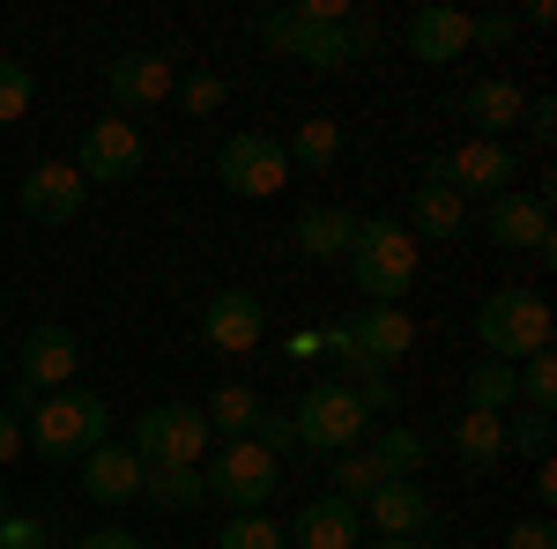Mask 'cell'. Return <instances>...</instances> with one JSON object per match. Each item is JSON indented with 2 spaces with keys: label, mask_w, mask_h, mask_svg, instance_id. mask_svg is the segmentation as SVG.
Returning <instances> with one entry per match:
<instances>
[{
  "label": "cell",
  "mask_w": 557,
  "mask_h": 549,
  "mask_svg": "<svg viewBox=\"0 0 557 549\" xmlns=\"http://www.w3.org/2000/svg\"><path fill=\"white\" fill-rule=\"evenodd\" d=\"M253 38L275 45L283 60H305V67H357L380 52V23L357 15L349 0H298V8L253 15Z\"/></svg>",
  "instance_id": "1"
},
{
  "label": "cell",
  "mask_w": 557,
  "mask_h": 549,
  "mask_svg": "<svg viewBox=\"0 0 557 549\" xmlns=\"http://www.w3.org/2000/svg\"><path fill=\"white\" fill-rule=\"evenodd\" d=\"M417 267H424V246L409 238V223H357V246H349V275H357V290L364 304H401L409 283H417Z\"/></svg>",
  "instance_id": "2"
},
{
  "label": "cell",
  "mask_w": 557,
  "mask_h": 549,
  "mask_svg": "<svg viewBox=\"0 0 557 549\" xmlns=\"http://www.w3.org/2000/svg\"><path fill=\"white\" fill-rule=\"evenodd\" d=\"M104 423H112V409H104L97 394L60 386V394H38V401H30L23 446H38L45 461H83L89 446H104Z\"/></svg>",
  "instance_id": "3"
},
{
  "label": "cell",
  "mask_w": 557,
  "mask_h": 549,
  "mask_svg": "<svg viewBox=\"0 0 557 549\" xmlns=\"http://www.w3.org/2000/svg\"><path fill=\"white\" fill-rule=\"evenodd\" d=\"M475 341H483V357H498V364L543 357V349H550V304H543V290H491L475 304Z\"/></svg>",
  "instance_id": "4"
},
{
  "label": "cell",
  "mask_w": 557,
  "mask_h": 549,
  "mask_svg": "<svg viewBox=\"0 0 557 549\" xmlns=\"http://www.w3.org/2000/svg\"><path fill=\"white\" fill-rule=\"evenodd\" d=\"M209 438L215 431L194 401H157V409L134 416V461L141 467H201Z\"/></svg>",
  "instance_id": "5"
},
{
  "label": "cell",
  "mask_w": 557,
  "mask_h": 549,
  "mask_svg": "<svg viewBox=\"0 0 557 549\" xmlns=\"http://www.w3.org/2000/svg\"><path fill=\"white\" fill-rule=\"evenodd\" d=\"M290 431H298L305 453H357V446H364V431H372V416H364V401H357L349 386L320 379L298 409H290Z\"/></svg>",
  "instance_id": "6"
},
{
  "label": "cell",
  "mask_w": 557,
  "mask_h": 549,
  "mask_svg": "<svg viewBox=\"0 0 557 549\" xmlns=\"http://www.w3.org/2000/svg\"><path fill=\"white\" fill-rule=\"evenodd\" d=\"M215 178L238 194V201H275L290 186V149L275 134H231L215 149Z\"/></svg>",
  "instance_id": "7"
},
{
  "label": "cell",
  "mask_w": 557,
  "mask_h": 549,
  "mask_svg": "<svg viewBox=\"0 0 557 549\" xmlns=\"http://www.w3.org/2000/svg\"><path fill=\"white\" fill-rule=\"evenodd\" d=\"M431 186H454L461 201H498V194H513V178H520V164H513V149L506 141H461V149H446V157H431V171H424Z\"/></svg>",
  "instance_id": "8"
},
{
  "label": "cell",
  "mask_w": 557,
  "mask_h": 549,
  "mask_svg": "<svg viewBox=\"0 0 557 549\" xmlns=\"http://www.w3.org/2000/svg\"><path fill=\"white\" fill-rule=\"evenodd\" d=\"M201 475H209V498L231 506V512H260L275 498V483H283L275 453H260L253 438H231V446L215 453V467H201Z\"/></svg>",
  "instance_id": "9"
},
{
  "label": "cell",
  "mask_w": 557,
  "mask_h": 549,
  "mask_svg": "<svg viewBox=\"0 0 557 549\" xmlns=\"http://www.w3.org/2000/svg\"><path fill=\"white\" fill-rule=\"evenodd\" d=\"M483 230H491V246H506V253H535L543 267L557 260V238H550V186H535V194H498L491 215H483Z\"/></svg>",
  "instance_id": "10"
},
{
  "label": "cell",
  "mask_w": 557,
  "mask_h": 549,
  "mask_svg": "<svg viewBox=\"0 0 557 549\" xmlns=\"http://www.w3.org/2000/svg\"><path fill=\"white\" fill-rule=\"evenodd\" d=\"M141 157H149V149H141V134L127 127V120H97V127L83 134V149H75V178H97V186H120V178H134V171H141Z\"/></svg>",
  "instance_id": "11"
},
{
  "label": "cell",
  "mask_w": 557,
  "mask_h": 549,
  "mask_svg": "<svg viewBox=\"0 0 557 549\" xmlns=\"http://www.w3.org/2000/svg\"><path fill=\"white\" fill-rule=\"evenodd\" d=\"M201 335H209V349H223V357H253L260 335H268V312H260L253 290H215L209 312H201Z\"/></svg>",
  "instance_id": "12"
},
{
  "label": "cell",
  "mask_w": 557,
  "mask_h": 549,
  "mask_svg": "<svg viewBox=\"0 0 557 549\" xmlns=\"http://www.w3.org/2000/svg\"><path fill=\"white\" fill-rule=\"evenodd\" d=\"M15 201H23V215H30V223H75V215H83V201H89V186L75 178V164H30Z\"/></svg>",
  "instance_id": "13"
},
{
  "label": "cell",
  "mask_w": 557,
  "mask_h": 549,
  "mask_svg": "<svg viewBox=\"0 0 557 549\" xmlns=\"http://www.w3.org/2000/svg\"><path fill=\"white\" fill-rule=\"evenodd\" d=\"M104 89H112L120 112H157V104L172 97V60H164V52H120V60L104 67Z\"/></svg>",
  "instance_id": "14"
},
{
  "label": "cell",
  "mask_w": 557,
  "mask_h": 549,
  "mask_svg": "<svg viewBox=\"0 0 557 549\" xmlns=\"http://www.w3.org/2000/svg\"><path fill=\"white\" fill-rule=\"evenodd\" d=\"M364 527L372 535H386V542H417L431 527V498H424V483H380L372 498H364Z\"/></svg>",
  "instance_id": "15"
},
{
  "label": "cell",
  "mask_w": 557,
  "mask_h": 549,
  "mask_svg": "<svg viewBox=\"0 0 557 549\" xmlns=\"http://www.w3.org/2000/svg\"><path fill=\"white\" fill-rule=\"evenodd\" d=\"M75 379V335L60 320H38L23 335V394H60Z\"/></svg>",
  "instance_id": "16"
},
{
  "label": "cell",
  "mask_w": 557,
  "mask_h": 549,
  "mask_svg": "<svg viewBox=\"0 0 557 549\" xmlns=\"http://www.w3.org/2000/svg\"><path fill=\"white\" fill-rule=\"evenodd\" d=\"M401 45H409V60L446 67V60H461V52H469V15H461V8H446V0H431V8H417V15H409Z\"/></svg>",
  "instance_id": "17"
},
{
  "label": "cell",
  "mask_w": 557,
  "mask_h": 549,
  "mask_svg": "<svg viewBox=\"0 0 557 549\" xmlns=\"http://www.w3.org/2000/svg\"><path fill=\"white\" fill-rule=\"evenodd\" d=\"M283 535H290V549H357V535H364V512L327 490V498H312V506H305L298 520L283 527Z\"/></svg>",
  "instance_id": "18"
},
{
  "label": "cell",
  "mask_w": 557,
  "mask_h": 549,
  "mask_svg": "<svg viewBox=\"0 0 557 549\" xmlns=\"http://www.w3.org/2000/svg\"><path fill=\"white\" fill-rule=\"evenodd\" d=\"M75 467H83L89 506H127V498H141V475H149V467L134 461V446H89Z\"/></svg>",
  "instance_id": "19"
},
{
  "label": "cell",
  "mask_w": 557,
  "mask_h": 549,
  "mask_svg": "<svg viewBox=\"0 0 557 549\" xmlns=\"http://www.w3.org/2000/svg\"><path fill=\"white\" fill-rule=\"evenodd\" d=\"M520 112H528V89L513 75H483V83L461 97V120L475 127V141H506L520 127Z\"/></svg>",
  "instance_id": "20"
},
{
  "label": "cell",
  "mask_w": 557,
  "mask_h": 549,
  "mask_svg": "<svg viewBox=\"0 0 557 549\" xmlns=\"http://www.w3.org/2000/svg\"><path fill=\"white\" fill-rule=\"evenodd\" d=\"M349 335H357V349H364L380 372H394V364L409 357L417 327H409V312H401V304H364V312L349 320Z\"/></svg>",
  "instance_id": "21"
},
{
  "label": "cell",
  "mask_w": 557,
  "mask_h": 549,
  "mask_svg": "<svg viewBox=\"0 0 557 549\" xmlns=\"http://www.w3.org/2000/svg\"><path fill=\"white\" fill-rule=\"evenodd\" d=\"M357 223H364V215H349V209H305L290 238H298L305 260H320V267H327V260H349V246H357Z\"/></svg>",
  "instance_id": "22"
},
{
  "label": "cell",
  "mask_w": 557,
  "mask_h": 549,
  "mask_svg": "<svg viewBox=\"0 0 557 549\" xmlns=\"http://www.w3.org/2000/svg\"><path fill=\"white\" fill-rule=\"evenodd\" d=\"M461 223H469V201L454 194V186H417L409 194V238L424 246V238H461Z\"/></svg>",
  "instance_id": "23"
},
{
  "label": "cell",
  "mask_w": 557,
  "mask_h": 549,
  "mask_svg": "<svg viewBox=\"0 0 557 549\" xmlns=\"http://www.w3.org/2000/svg\"><path fill=\"white\" fill-rule=\"evenodd\" d=\"M431 461V446L409 431V423H386L380 438H372V467H380L386 483H417V467Z\"/></svg>",
  "instance_id": "24"
},
{
  "label": "cell",
  "mask_w": 557,
  "mask_h": 549,
  "mask_svg": "<svg viewBox=\"0 0 557 549\" xmlns=\"http://www.w3.org/2000/svg\"><path fill=\"white\" fill-rule=\"evenodd\" d=\"M454 461H469V467H498L506 461V416H461L454 423Z\"/></svg>",
  "instance_id": "25"
},
{
  "label": "cell",
  "mask_w": 557,
  "mask_h": 549,
  "mask_svg": "<svg viewBox=\"0 0 557 549\" xmlns=\"http://www.w3.org/2000/svg\"><path fill=\"white\" fill-rule=\"evenodd\" d=\"M260 409H268V401H260L253 386H215V394H209V409H201V416H209V431H223V438H253Z\"/></svg>",
  "instance_id": "26"
},
{
  "label": "cell",
  "mask_w": 557,
  "mask_h": 549,
  "mask_svg": "<svg viewBox=\"0 0 557 549\" xmlns=\"http://www.w3.org/2000/svg\"><path fill=\"white\" fill-rule=\"evenodd\" d=\"M513 401H520L513 364H498V357H483V364H469V409H475V416H506Z\"/></svg>",
  "instance_id": "27"
},
{
  "label": "cell",
  "mask_w": 557,
  "mask_h": 549,
  "mask_svg": "<svg viewBox=\"0 0 557 549\" xmlns=\"http://www.w3.org/2000/svg\"><path fill=\"white\" fill-rule=\"evenodd\" d=\"M141 498H157V506H172V512L209 506V475L201 467H149L141 475Z\"/></svg>",
  "instance_id": "28"
},
{
  "label": "cell",
  "mask_w": 557,
  "mask_h": 549,
  "mask_svg": "<svg viewBox=\"0 0 557 549\" xmlns=\"http://www.w3.org/2000/svg\"><path fill=\"white\" fill-rule=\"evenodd\" d=\"M283 149H290V171H298V164L305 171H327L335 157H343V127H335V120H305Z\"/></svg>",
  "instance_id": "29"
},
{
  "label": "cell",
  "mask_w": 557,
  "mask_h": 549,
  "mask_svg": "<svg viewBox=\"0 0 557 549\" xmlns=\"http://www.w3.org/2000/svg\"><path fill=\"white\" fill-rule=\"evenodd\" d=\"M215 549H290V535L268 512H231V527L215 535Z\"/></svg>",
  "instance_id": "30"
},
{
  "label": "cell",
  "mask_w": 557,
  "mask_h": 549,
  "mask_svg": "<svg viewBox=\"0 0 557 549\" xmlns=\"http://www.w3.org/2000/svg\"><path fill=\"white\" fill-rule=\"evenodd\" d=\"M513 386H520V401H528L535 416H550V409H557V357H550V349L528 357V364L513 372Z\"/></svg>",
  "instance_id": "31"
},
{
  "label": "cell",
  "mask_w": 557,
  "mask_h": 549,
  "mask_svg": "<svg viewBox=\"0 0 557 549\" xmlns=\"http://www.w3.org/2000/svg\"><path fill=\"white\" fill-rule=\"evenodd\" d=\"M30 104H38V83H30V67H23V60H0V127L30 120Z\"/></svg>",
  "instance_id": "32"
},
{
  "label": "cell",
  "mask_w": 557,
  "mask_h": 549,
  "mask_svg": "<svg viewBox=\"0 0 557 549\" xmlns=\"http://www.w3.org/2000/svg\"><path fill=\"white\" fill-rule=\"evenodd\" d=\"M386 475L372 467V453H335V498H349V506H364L372 490H380Z\"/></svg>",
  "instance_id": "33"
},
{
  "label": "cell",
  "mask_w": 557,
  "mask_h": 549,
  "mask_svg": "<svg viewBox=\"0 0 557 549\" xmlns=\"http://www.w3.org/2000/svg\"><path fill=\"white\" fill-rule=\"evenodd\" d=\"M550 438H557V423L535 416V409L506 423V453H528V461H550Z\"/></svg>",
  "instance_id": "34"
},
{
  "label": "cell",
  "mask_w": 557,
  "mask_h": 549,
  "mask_svg": "<svg viewBox=\"0 0 557 549\" xmlns=\"http://www.w3.org/2000/svg\"><path fill=\"white\" fill-rule=\"evenodd\" d=\"M223 97H231V83H223L215 67L186 75V89H178V104H186V112H223Z\"/></svg>",
  "instance_id": "35"
},
{
  "label": "cell",
  "mask_w": 557,
  "mask_h": 549,
  "mask_svg": "<svg viewBox=\"0 0 557 549\" xmlns=\"http://www.w3.org/2000/svg\"><path fill=\"white\" fill-rule=\"evenodd\" d=\"M253 446H260V453H275V461H283V453H298V431H290V416L260 409V423H253Z\"/></svg>",
  "instance_id": "36"
},
{
  "label": "cell",
  "mask_w": 557,
  "mask_h": 549,
  "mask_svg": "<svg viewBox=\"0 0 557 549\" xmlns=\"http://www.w3.org/2000/svg\"><path fill=\"white\" fill-rule=\"evenodd\" d=\"M52 535H45V520H30V512H8L0 520V549H45Z\"/></svg>",
  "instance_id": "37"
},
{
  "label": "cell",
  "mask_w": 557,
  "mask_h": 549,
  "mask_svg": "<svg viewBox=\"0 0 557 549\" xmlns=\"http://www.w3.org/2000/svg\"><path fill=\"white\" fill-rule=\"evenodd\" d=\"M498 542H506V549H557V527L543 520V512H535V520H513Z\"/></svg>",
  "instance_id": "38"
},
{
  "label": "cell",
  "mask_w": 557,
  "mask_h": 549,
  "mask_svg": "<svg viewBox=\"0 0 557 549\" xmlns=\"http://www.w3.org/2000/svg\"><path fill=\"white\" fill-rule=\"evenodd\" d=\"M357 401H364V416H372V423H394V416H401V394H394V379H372V386H357Z\"/></svg>",
  "instance_id": "39"
},
{
  "label": "cell",
  "mask_w": 557,
  "mask_h": 549,
  "mask_svg": "<svg viewBox=\"0 0 557 549\" xmlns=\"http://www.w3.org/2000/svg\"><path fill=\"white\" fill-rule=\"evenodd\" d=\"M520 127L535 134V141H557V104H550V97H528V112H520Z\"/></svg>",
  "instance_id": "40"
},
{
  "label": "cell",
  "mask_w": 557,
  "mask_h": 549,
  "mask_svg": "<svg viewBox=\"0 0 557 549\" xmlns=\"http://www.w3.org/2000/svg\"><path fill=\"white\" fill-rule=\"evenodd\" d=\"M15 453H23V416H15V409H0V467L15 461Z\"/></svg>",
  "instance_id": "41"
},
{
  "label": "cell",
  "mask_w": 557,
  "mask_h": 549,
  "mask_svg": "<svg viewBox=\"0 0 557 549\" xmlns=\"http://www.w3.org/2000/svg\"><path fill=\"white\" fill-rule=\"evenodd\" d=\"M75 549H141V535H127V527H97V535H83Z\"/></svg>",
  "instance_id": "42"
},
{
  "label": "cell",
  "mask_w": 557,
  "mask_h": 549,
  "mask_svg": "<svg viewBox=\"0 0 557 549\" xmlns=\"http://www.w3.org/2000/svg\"><path fill=\"white\" fill-rule=\"evenodd\" d=\"M372 549H424V542H386V535H380V542H372Z\"/></svg>",
  "instance_id": "43"
},
{
  "label": "cell",
  "mask_w": 557,
  "mask_h": 549,
  "mask_svg": "<svg viewBox=\"0 0 557 549\" xmlns=\"http://www.w3.org/2000/svg\"><path fill=\"white\" fill-rule=\"evenodd\" d=\"M0 520H8V498H0Z\"/></svg>",
  "instance_id": "44"
}]
</instances>
